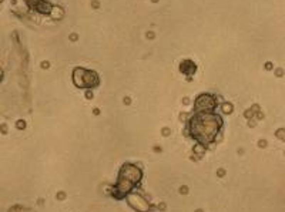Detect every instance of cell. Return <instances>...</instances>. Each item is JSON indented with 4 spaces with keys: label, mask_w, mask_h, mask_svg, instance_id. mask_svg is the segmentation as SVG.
Masks as SVG:
<instances>
[{
    "label": "cell",
    "mask_w": 285,
    "mask_h": 212,
    "mask_svg": "<svg viewBox=\"0 0 285 212\" xmlns=\"http://www.w3.org/2000/svg\"><path fill=\"white\" fill-rule=\"evenodd\" d=\"M213 106H214V100L210 96H201L197 100V108H200V110L213 108Z\"/></svg>",
    "instance_id": "4"
},
{
    "label": "cell",
    "mask_w": 285,
    "mask_h": 212,
    "mask_svg": "<svg viewBox=\"0 0 285 212\" xmlns=\"http://www.w3.org/2000/svg\"><path fill=\"white\" fill-rule=\"evenodd\" d=\"M73 80L79 87H94L99 84V77L96 73L84 68H77L73 74Z\"/></svg>",
    "instance_id": "3"
},
{
    "label": "cell",
    "mask_w": 285,
    "mask_h": 212,
    "mask_svg": "<svg viewBox=\"0 0 285 212\" xmlns=\"http://www.w3.org/2000/svg\"><path fill=\"white\" fill-rule=\"evenodd\" d=\"M26 1H27V3H30V4H33V6H34V4H39V3H40V1H42V0H26Z\"/></svg>",
    "instance_id": "5"
},
{
    "label": "cell",
    "mask_w": 285,
    "mask_h": 212,
    "mask_svg": "<svg viewBox=\"0 0 285 212\" xmlns=\"http://www.w3.org/2000/svg\"><path fill=\"white\" fill-rule=\"evenodd\" d=\"M121 174L123 175L118 179V190L123 192V194H126V192L130 190V187H132L133 184H135L140 179L141 175H140V171L137 170L135 167H130V165H126L123 168Z\"/></svg>",
    "instance_id": "2"
},
{
    "label": "cell",
    "mask_w": 285,
    "mask_h": 212,
    "mask_svg": "<svg viewBox=\"0 0 285 212\" xmlns=\"http://www.w3.org/2000/svg\"><path fill=\"white\" fill-rule=\"evenodd\" d=\"M219 123L217 117L213 115H200L191 123V132L193 135L201 140L202 143H211L218 132Z\"/></svg>",
    "instance_id": "1"
}]
</instances>
